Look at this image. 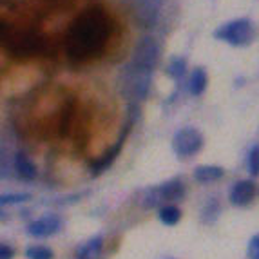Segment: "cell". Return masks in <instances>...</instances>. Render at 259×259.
<instances>
[{
    "mask_svg": "<svg viewBox=\"0 0 259 259\" xmlns=\"http://www.w3.org/2000/svg\"><path fill=\"white\" fill-rule=\"evenodd\" d=\"M248 170L252 176H259V143L250 149L248 154Z\"/></svg>",
    "mask_w": 259,
    "mask_h": 259,
    "instance_id": "cell-19",
    "label": "cell"
},
{
    "mask_svg": "<svg viewBox=\"0 0 259 259\" xmlns=\"http://www.w3.org/2000/svg\"><path fill=\"white\" fill-rule=\"evenodd\" d=\"M13 167L17 170V176L24 182H33L36 178V167L35 163L27 158L26 154H17L15 156V161H13Z\"/></svg>",
    "mask_w": 259,
    "mask_h": 259,
    "instance_id": "cell-12",
    "label": "cell"
},
{
    "mask_svg": "<svg viewBox=\"0 0 259 259\" xmlns=\"http://www.w3.org/2000/svg\"><path fill=\"white\" fill-rule=\"evenodd\" d=\"M203 145V136L198 133L192 127H183L180 129L172 138V149L178 156L187 158V156H192L201 149Z\"/></svg>",
    "mask_w": 259,
    "mask_h": 259,
    "instance_id": "cell-7",
    "label": "cell"
},
{
    "mask_svg": "<svg viewBox=\"0 0 259 259\" xmlns=\"http://www.w3.org/2000/svg\"><path fill=\"white\" fill-rule=\"evenodd\" d=\"M31 196L29 194H4L0 198V203L2 205H13V203H24L27 201Z\"/></svg>",
    "mask_w": 259,
    "mask_h": 259,
    "instance_id": "cell-21",
    "label": "cell"
},
{
    "mask_svg": "<svg viewBox=\"0 0 259 259\" xmlns=\"http://www.w3.org/2000/svg\"><path fill=\"white\" fill-rule=\"evenodd\" d=\"M26 257L27 259H53L55 254H53L51 248L42 245H33L26 248Z\"/></svg>",
    "mask_w": 259,
    "mask_h": 259,
    "instance_id": "cell-18",
    "label": "cell"
},
{
    "mask_svg": "<svg viewBox=\"0 0 259 259\" xmlns=\"http://www.w3.org/2000/svg\"><path fill=\"white\" fill-rule=\"evenodd\" d=\"M62 229V220L56 214H46L27 225V234L31 238H51Z\"/></svg>",
    "mask_w": 259,
    "mask_h": 259,
    "instance_id": "cell-9",
    "label": "cell"
},
{
    "mask_svg": "<svg viewBox=\"0 0 259 259\" xmlns=\"http://www.w3.org/2000/svg\"><path fill=\"white\" fill-rule=\"evenodd\" d=\"M218 40L236 46V48H245L254 40V26L248 18H236L232 22H227L214 33Z\"/></svg>",
    "mask_w": 259,
    "mask_h": 259,
    "instance_id": "cell-4",
    "label": "cell"
},
{
    "mask_svg": "<svg viewBox=\"0 0 259 259\" xmlns=\"http://www.w3.org/2000/svg\"><path fill=\"white\" fill-rule=\"evenodd\" d=\"M255 194V185L250 180H243L238 182L230 190V203L236 205V207H245L254 199Z\"/></svg>",
    "mask_w": 259,
    "mask_h": 259,
    "instance_id": "cell-11",
    "label": "cell"
},
{
    "mask_svg": "<svg viewBox=\"0 0 259 259\" xmlns=\"http://www.w3.org/2000/svg\"><path fill=\"white\" fill-rule=\"evenodd\" d=\"M13 255H15V250L9 245L4 243V245L0 246V259H13Z\"/></svg>",
    "mask_w": 259,
    "mask_h": 259,
    "instance_id": "cell-23",
    "label": "cell"
},
{
    "mask_svg": "<svg viewBox=\"0 0 259 259\" xmlns=\"http://www.w3.org/2000/svg\"><path fill=\"white\" fill-rule=\"evenodd\" d=\"M158 218L167 227H174L180 221V218H182V210L178 207H174V205H163L160 208V212H158Z\"/></svg>",
    "mask_w": 259,
    "mask_h": 259,
    "instance_id": "cell-16",
    "label": "cell"
},
{
    "mask_svg": "<svg viewBox=\"0 0 259 259\" xmlns=\"http://www.w3.org/2000/svg\"><path fill=\"white\" fill-rule=\"evenodd\" d=\"M160 60V46L152 36H143L138 40V44L134 46L133 51V64L142 67V69L154 71Z\"/></svg>",
    "mask_w": 259,
    "mask_h": 259,
    "instance_id": "cell-6",
    "label": "cell"
},
{
    "mask_svg": "<svg viewBox=\"0 0 259 259\" xmlns=\"http://www.w3.org/2000/svg\"><path fill=\"white\" fill-rule=\"evenodd\" d=\"M185 196V187L180 180H170V182L163 183L160 187L149 190V194L145 196L143 205L147 208L158 207L160 203H168V201H182Z\"/></svg>",
    "mask_w": 259,
    "mask_h": 259,
    "instance_id": "cell-5",
    "label": "cell"
},
{
    "mask_svg": "<svg viewBox=\"0 0 259 259\" xmlns=\"http://www.w3.org/2000/svg\"><path fill=\"white\" fill-rule=\"evenodd\" d=\"M225 170L218 165H201L194 170V180L199 183H210L221 180Z\"/></svg>",
    "mask_w": 259,
    "mask_h": 259,
    "instance_id": "cell-13",
    "label": "cell"
},
{
    "mask_svg": "<svg viewBox=\"0 0 259 259\" xmlns=\"http://www.w3.org/2000/svg\"><path fill=\"white\" fill-rule=\"evenodd\" d=\"M133 123H134V120H131V118H129V121H127V125H125V131L120 134V138L116 140V143H114L111 149H107L104 154L100 156L98 160L93 161V163H91V176H100V174L105 172V170H107V168L114 163V160L120 156L121 147H123V143H125V138H127V134H129L131 125H133Z\"/></svg>",
    "mask_w": 259,
    "mask_h": 259,
    "instance_id": "cell-8",
    "label": "cell"
},
{
    "mask_svg": "<svg viewBox=\"0 0 259 259\" xmlns=\"http://www.w3.org/2000/svg\"><path fill=\"white\" fill-rule=\"evenodd\" d=\"M6 27H8V24H6ZM2 42H4V48L15 58H31V56L44 53V49H46V40L35 29L9 31L8 27V35L2 33Z\"/></svg>",
    "mask_w": 259,
    "mask_h": 259,
    "instance_id": "cell-2",
    "label": "cell"
},
{
    "mask_svg": "<svg viewBox=\"0 0 259 259\" xmlns=\"http://www.w3.org/2000/svg\"><path fill=\"white\" fill-rule=\"evenodd\" d=\"M102 245H104V239L100 238V236L89 239V241L80 248V252H78V259H96L100 250H102Z\"/></svg>",
    "mask_w": 259,
    "mask_h": 259,
    "instance_id": "cell-15",
    "label": "cell"
},
{
    "mask_svg": "<svg viewBox=\"0 0 259 259\" xmlns=\"http://www.w3.org/2000/svg\"><path fill=\"white\" fill-rule=\"evenodd\" d=\"M248 257L250 259H259V234L254 236L248 243Z\"/></svg>",
    "mask_w": 259,
    "mask_h": 259,
    "instance_id": "cell-22",
    "label": "cell"
},
{
    "mask_svg": "<svg viewBox=\"0 0 259 259\" xmlns=\"http://www.w3.org/2000/svg\"><path fill=\"white\" fill-rule=\"evenodd\" d=\"M71 118H73V107L71 105H67V107H64V111H62V118H60V136H65V134L69 133V125H71Z\"/></svg>",
    "mask_w": 259,
    "mask_h": 259,
    "instance_id": "cell-20",
    "label": "cell"
},
{
    "mask_svg": "<svg viewBox=\"0 0 259 259\" xmlns=\"http://www.w3.org/2000/svg\"><path fill=\"white\" fill-rule=\"evenodd\" d=\"M151 80H152V71L142 69L138 65H134L133 62L121 69L120 73V93L129 100H145L151 89Z\"/></svg>",
    "mask_w": 259,
    "mask_h": 259,
    "instance_id": "cell-3",
    "label": "cell"
},
{
    "mask_svg": "<svg viewBox=\"0 0 259 259\" xmlns=\"http://www.w3.org/2000/svg\"><path fill=\"white\" fill-rule=\"evenodd\" d=\"M134 2L138 4V8H136V22L142 27H154L163 0H134Z\"/></svg>",
    "mask_w": 259,
    "mask_h": 259,
    "instance_id": "cell-10",
    "label": "cell"
},
{
    "mask_svg": "<svg viewBox=\"0 0 259 259\" xmlns=\"http://www.w3.org/2000/svg\"><path fill=\"white\" fill-rule=\"evenodd\" d=\"M185 67H187L185 58H182V56H172L167 65V69H165V73L170 78H174V80H180V78L185 74Z\"/></svg>",
    "mask_w": 259,
    "mask_h": 259,
    "instance_id": "cell-17",
    "label": "cell"
},
{
    "mask_svg": "<svg viewBox=\"0 0 259 259\" xmlns=\"http://www.w3.org/2000/svg\"><path fill=\"white\" fill-rule=\"evenodd\" d=\"M111 35V22L100 6L78 15L65 36V53L73 62H87L105 49Z\"/></svg>",
    "mask_w": 259,
    "mask_h": 259,
    "instance_id": "cell-1",
    "label": "cell"
},
{
    "mask_svg": "<svg viewBox=\"0 0 259 259\" xmlns=\"http://www.w3.org/2000/svg\"><path fill=\"white\" fill-rule=\"evenodd\" d=\"M207 83H208V78H207V71L203 67H196L190 74V80H189V91L192 96H199L203 95L205 89H207Z\"/></svg>",
    "mask_w": 259,
    "mask_h": 259,
    "instance_id": "cell-14",
    "label": "cell"
}]
</instances>
